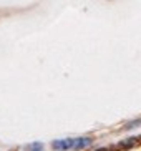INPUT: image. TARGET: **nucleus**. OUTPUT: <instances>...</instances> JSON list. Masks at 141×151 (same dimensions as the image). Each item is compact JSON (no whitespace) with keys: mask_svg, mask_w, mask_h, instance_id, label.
Instances as JSON below:
<instances>
[{"mask_svg":"<svg viewBox=\"0 0 141 151\" xmlns=\"http://www.w3.org/2000/svg\"><path fill=\"white\" fill-rule=\"evenodd\" d=\"M52 146L55 148V150L58 151H66V150H71V146H73V139H55V141L52 143Z\"/></svg>","mask_w":141,"mask_h":151,"instance_id":"obj_1","label":"nucleus"},{"mask_svg":"<svg viewBox=\"0 0 141 151\" xmlns=\"http://www.w3.org/2000/svg\"><path fill=\"white\" fill-rule=\"evenodd\" d=\"M91 145V138H73V146L71 150H83Z\"/></svg>","mask_w":141,"mask_h":151,"instance_id":"obj_2","label":"nucleus"},{"mask_svg":"<svg viewBox=\"0 0 141 151\" xmlns=\"http://www.w3.org/2000/svg\"><path fill=\"white\" fill-rule=\"evenodd\" d=\"M42 148H43V146H42L40 143H33V145H28L27 150H28V151H43Z\"/></svg>","mask_w":141,"mask_h":151,"instance_id":"obj_3","label":"nucleus"},{"mask_svg":"<svg viewBox=\"0 0 141 151\" xmlns=\"http://www.w3.org/2000/svg\"><path fill=\"white\" fill-rule=\"evenodd\" d=\"M98 151H110V150H106V148H101V150H98Z\"/></svg>","mask_w":141,"mask_h":151,"instance_id":"obj_4","label":"nucleus"}]
</instances>
